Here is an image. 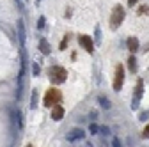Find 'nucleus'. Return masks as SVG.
<instances>
[{
    "mask_svg": "<svg viewBox=\"0 0 149 147\" xmlns=\"http://www.w3.org/2000/svg\"><path fill=\"white\" fill-rule=\"evenodd\" d=\"M48 75H50V80H52L53 83H62V82H66L68 73H66V69L61 67V66H53V67H50Z\"/></svg>",
    "mask_w": 149,
    "mask_h": 147,
    "instance_id": "2",
    "label": "nucleus"
},
{
    "mask_svg": "<svg viewBox=\"0 0 149 147\" xmlns=\"http://www.w3.org/2000/svg\"><path fill=\"white\" fill-rule=\"evenodd\" d=\"M123 80H124V67L119 64L116 67V78H114V90H121L123 89Z\"/></svg>",
    "mask_w": 149,
    "mask_h": 147,
    "instance_id": "4",
    "label": "nucleus"
},
{
    "mask_svg": "<svg viewBox=\"0 0 149 147\" xmlns=\"http://www.w3.org/2000/svg\"><path fill=\"white\" fill-rule=\"evenodd\" d=\"M18 32H20V44L23 48L25 46V27H23V21H18Z\"/></svg>",
    "mask_w": 149,
    "mask_h": 147,
    "instance_id": "8",
    "label": "nucleus"
},
{
    "mask_svg": "<svg viewBox=\"0 0 149 147\" xmlns=\"http://www.w3.org/2000/svg\"><path fill=\"white\" fill-rule=\"evenodd\" d=\"M128 69H130V73H137V59L133 55L128 59Z\"/></svg>",
    "mask_w": 149,
    "mask_h": 147,
    "instance_id": "10",
    "label": "nucleus"
},
{
    "mask_svg": "<svg viewBox=\"0 0 149 147\" xmlns=\"http://www.w3.org/2000/svg\"><path fill=\"white\" fill-rule=\"evenodd\" d=\"M89 131H91L92 135H98V133H101V126H98V124H91V126H89Z\"/></svg>",
    "mask_w": 149,
    "mask_h": 147,
    "instance_id": "15",
    "label": "nucleus"
},
{
    "mask_svg": "<svg viewBox=\"0 0 149 147\" xmlns=\"http://www.w3.org/2000/svg\"><path fill=\"white\" fill-rule=\"evenodd\" d=\"M147 117H149V112H142V114H140V117H139V119H140V121H146V119H147Z\"/></svg>",
    "mask_w": 149,
    "mask_h": 147,
    "instance_id": "22",
    "label": "nucleus"
},
{
    "mask_svg": "<svg viewBox=\"0 0 149 147\" xmlns=\"http://www.w3.org/2000/svg\"><path fill=\"white\" fill-rule=\"evenodd\" d=\"M62 117H64V108L61 105H55L53 110H52V119L53 121H62Z\"/></svg>",
    "mask_w": 149,
    "mask_h": 147,
    "instance_id": "6",
    "label": "nucleus"
},
{
    "mask_svg": "<svg viewBox=\"0 0 149 147\" xmlns=\"http://www.w3.org/2000/svg\"><path fill=\"white\" fill-rule=\"evenodd\" d=\"M78 43H80L82 48H85L87 53H94V43H92V39L89 37V35H80Z\"/></svg>",
    "mask_w": 149,
    "mask_h": 147,
    "instance_id": "5",
    "label": "nucleus"
},
{
    "mask_svg": "<svg viewBox=\"0 0 149 147\" xmlns=\"http://www.w3.org/2000/svg\"><path fill=\"white\" fill-rule=\"evenodd\" d=\"M36 103H37V90H34V96H32V108L36 106Z\"/></svg>",
    "mask_w": 149,
    "mask_h": 147,
    "instance_id": "20",
    "label": "nucleus"
},
{
    "mask_svg": "<svg viewBox=\"0 0 149 147\" xmlns=\"http://www.w3.org/2000/svg\"><path fill=\"white\" fill-rule=\"evenodd\" d=\"M112 147H123V144H121V140H119L117 137L112 138Z\"/></svg>",
    "mask_w": 149,
    "mask_h": 147,
    "instance_id": "16",
    "label": "nucleus"
},
{
    "mask_svg": "<svg viewBox=\"0 0 149 147\" xmlns=\"http://www.w3.org/2000/svg\"><path fill=\"white\" fill-rule=\"evenodd\" d=\"M139 2V0H128V6H135Z\"/></svg>",
    "mask_w": 149,
    "mask_h": 147,
    "instance_id": "24",
    "label": "nucleus"
},
{
    "mask_svg": "<svg viewBox=\"0 0 149 147\" xmlns=\"http://www.w3.org/2000/svg\"><path fill=\"white\" fill-rule=\"evenodd\" d=\"M144 137H146V138H149V126H146V128H144Z\"/></svg>",
    "mask_w": 149,
    "mask_h": 147,
    "instance_id": "23",
    "label": "nucleus"
},
{
    "mask_svg": "<svg viewBox=\"0 0 149 147\" xmlns=\"http://www.w3.org/2000/svg\"><path fill=\"white\" fill-rule=\"evenodd\" d=\"M27 147H32V145H27Z\"/></svg>",
    "mask_w": 149,
    "mask_h": 147,
    "instance_id": "26",
    "label": "nucleus"
},
{
    "mask_svg": "<svg viewBox=\"0 0 149 147\" xmlns=\"http://www.w3.org/2000/svg\"><path fill=\"white\" fill-rule=\"evenodd\" d=\"M101 135H110V130L107 126H101Z\"/></svg>",
    "mask_w": 149,
    "mask_h": 147,
    "instance_id": "21",
    "label": "nucleus"
},
{
    "mask_svg": "<svg viewBox=\"0 0 149 147\" xmlns=\"http://www.w3.org/2000/svg\"><path fill=\"white\" fill-rule=\"evenodd\" d=\"M98 103L101 105V108H105V110H108L110 106H112V103L105 98V96H98Z\"/></svg>",
    "mask_w": 149,
    "mask_h": 147,
    "instance_id": "11",
    "label": "nucleus"
},
{
    "mask_svg": "<svg viewBox=\"0 0 149 147\" xmlns=\"http://www.w3.org/2000/svg\"><path fill=\"white\" fill-rule=\"evenodd\" d=\"M140 46H139V39L137 37H130L128 39V50L130 51H137Z\"/></svg>",
    "mask_w": 149,
    "mask_h": 147,
    "instance_id": "9",
    "label": "nucleus"
},
{
    "mask_svg": "<svg viewBox=\"0 0 149 147\" xmlns=\"http://www.w3.org/2000/svg\"><path fill=\"white\" fill-rule=\"evenodd\" d=\"M13 115H14V121H16L18 128H22V115H20V112H18V108L13 110Z\"/></svg>",
    "mask_w": 149,
    "mask_h": 147,
    "instance_id": "14",
    "label": "nucleus"
},
{
    "mask_svg": "<svg viewBox=\"0 0 149 147\" xmlns=\"http://www.w3.org/2000/svg\"><path fill=\"white\" fill-rule=\"evenodd\" d=\"M45 23H46V21H45V18L41 16V18H39V21H37V28H43V27H45Z\"/></svg>",
    "mask_w": 149,
    "mask_h": 147,
    "instance_id": "19",
    "label": "nucleus"
},
{
    "mask_svg": "<svg viewBox=\"0 0 149 147\" xmlns=\"http://www.w3.org/2000/svg\"><path fill=\"white\" fill-rule=\"evenodd\" d=\"M39 50H41L45 55L50 53V46H48V41H46V39H41V41H39Z\"/></svg>",
    "mask_w": 149,
    "mask_h": 147,
    "instance_id": "13",
    "label": "nucleus"
},
{
    "mask_svg": "<svg viewBox=\"0 0 149 147\" xmlns=\"http://www.w3.org/2000/svg\"><path fill=\"white\" fill-rule=\"evenodd\" d=\"M123 20H124V7L116 6L112 9V14H110V28H119Z\"/></svg>",
    "mask_w": 149,
    "mask_h": 147,
    "instance_id": "1",
    "label": "nucleus"
},
{
    "mask_svg": "<svg viewBox=\"0 0 149 147\" xmlns=\"http://www.w3.org/2000/svg\"><path fill=\"white\" fill-rule=\"evenodd\" d=\"M96 41H98V44H100V41H101V30H100V27H96Z\"/></svg>",
    "mask_w": 149,
    "mask_h": 147,
    "instance_id": "18",
    "label": "nucleus"
},
{
    "mask_svg": "<svg viewBox=\"0 0 149 147\" xmlns=\"http://www.w3.org/2000/svg\"><path fill=\"white\" fill-rule=\"evenodd\" d=\"M59 98H61L59 90L50 89V90H48V94L45 96V105H46V106H55V105H59Z\"/></svg>",
    "mask_w": 149,
    "mask_h": 147,
    "instance_id": "3",
    "label": "nucleus"
},
{
    "mask_svg": "<svg viewBox=\"0 0 149 147\" xmlns=\"http://www.w3.org/2000/svg\"><path fill=\"white\" fill-rule=\"evenodd\" d=\"M36 2H37V4H39V2H41V0H36Z\"/></svg>",
    "mask_w": 149,
    "mask_h": 147,
    "instance_id": "25",
    "label": "nucleus"
},
{
    "mask_svg": "<svg viewBox=\"0 0 149 147\" xmlns=\"http://www.w3.org/2000/svg\"><path fill=\"white\" fill-rule=\"evenodd\" d=\"M32 73H34V76H39V66H37V64L32 66Z\"/></svg>",
    "mask_w": 149,
    "mask_h": 147,
    "instance_id": "17",
    "label": "nucleus"
},
{
    "mask_svg": "<svg viewBox=\"0 0 149 147\" xmlns=\"http://www.w3.org/2000/svg\"><path fill=\"white\" fill-rule=\"evenodd\" d=\"M84 138V130H78V128H77V130H73L69 135H68V140L69 142H78V140H82Z\"/></svg>",
    "mask_w": 149,
    "mask_h": 147,
    "instance_id": "7",
    "label": "nucleus"
},
{
    "mask_svg": "<svg viewBox=\"0 0 149 147\" xmlns=\"http://www.w3.org/2000/svg\"><path fill=\"white\" fill-rule=\"evenodd\" d=\"M142 94H144V82L142 80H139V83H137V89H135V98H142Z\"/></svg>",
    "mask_w": 149,
    "mask_h": 147,
    "instance_id": "12",
    "label": "nucleus"
}]
</instances>
